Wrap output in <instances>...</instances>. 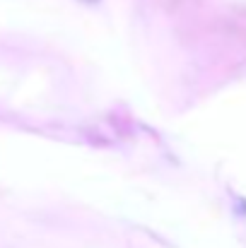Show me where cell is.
<instances>
[{"label":"cell","instance_id":"obj_1","mask_svg":"<svg viewBox=\"0 0 246 248\" xmlns=\"http://www.w3.org/2000/svg\"><path fill=\"white\" fill-rule=\"evenodd\" d=\"M89 2H92V0H89Z\"/></svg>","mask_w":246,"mask_h":248}]
</instances>
